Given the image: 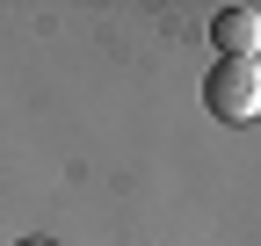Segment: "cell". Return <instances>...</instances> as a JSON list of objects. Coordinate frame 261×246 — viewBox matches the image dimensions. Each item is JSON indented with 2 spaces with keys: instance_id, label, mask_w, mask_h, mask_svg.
<instances>
[{
  "instance_id": "1",
  "label": "cell",
  "mask_w": 261,
  "mask_h": 246,
  "mask_svg": "<svg viewBox=\"0 0 261 246\" xmlns=\"http://www.w3.org/2000/svg\"><path fill=\"white\" fill-rule=\"evenodd\" d=\"M203 109L218 123H254L261 116V58H218L203 73Z\"/></svg>"
},
{
  "instance_id": "2",
  "label": "cell",
  "mask_w": 261,
  "mask_h": 246,
  "mask_svg": "<svg viewBox=\"0 0 261 246\" xmlns=\"http://www.w3.org/2000/svg\"><path fill=\"white\" fill-rule=\"evenodd\" d=\"M211 44H218V58H261V15L254 8H218Z\"/></svg>"
},
{
  "instance_id": "3",
  "label": "cell",
  "mask_w": 261,
  "mask_h": 246,
  "mask_svg": "<svg viewBox=\"0 0 261 246\" xmlns=\"http://www.w3.org/2000/svg\"><path fill=\"white\" fill-rule=\"evenodd\" d=\"M22 246H51V239H22Z\"/></svg>"
}]
</instances>
